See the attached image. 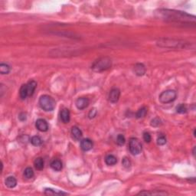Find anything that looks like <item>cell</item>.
Listing matches in <instances>:
<instances>
[{"label":"cell","mask_w":196,"mask_h":196,"mask_svg":"<svg viewBox=\"0 0 196 196\" xmlns=\"http://www.w3.org/2000/svg\"><path fill=\"white\" fill-rule=\"evenodd\" d=\"M23 175H24V177L26 178L27 179H30L34 176V171L31 167H28L25 169Z\"/></svg>","instance_id":"cell-22"},{"label":"cell","mask_w":196,"mask_h":196,"mask_svg":"<svg viewBox=\"0 0 196 196\" xmlns=\"http://www.w3.org/2000/svg\"><path fill=\"white\" fill-rule=\"evenodd\" d=\"M39 105L45 111H52L55 108V101L49 95H42L39 98Z\"/></svg>","instance_id":"cell-4"},{"label":"cell","mask_w":196,"mask_h":196,"mask_svg":"<svg viewBox=\"0 0 196 196\" xmlns=\"http://www.w3.org/2000/svg\"><path fill=\"white\" fill-rule=\"evenodd\" d=\"M6 185L9 189H13L17 185V180L14 176H9L6 179Z\"/></svg>","instance_id":"cell-14"},{"label":"cell","mask_w":196,"mask_h":196,"mask_svg":"<svg viewBox=\"0 0 196 196\" xmlns=\"http://www.w3.org/2000/svg\"><path fill=\"white\" fill-rule=\"evenodd\" d=\"M125 141H126L125 137H124V136L122 135V134H119V135L117 136V137H116V143H117V145H119V146H123V145H124Z\"/></svg>","instance_id":"cell-27"},{"label":"cell","mask_w":196,"mask_h":196,"mask_svg":"<svg viewBox=\"0 0 196 196\" xmlns=\"http://www.w3.org/2000/svg\"><path fill=\"white\" fill-rule=\"evenodd\" d=\"M71 134H72L73 137L76 140H79L82 137L83 134H82L81 130L78 127V126H73L71 128Z\"/></svg>","instance_id":"cell-16"},{"label":"cell","mask_w":196,"mask_h":196,"mask_svg":"<svg viewBox=\"0 0 196 196\" xmlns=\"http://www.w3.org/2000/svg\"><path fill=\"white\" fill-rule=\"evenodd\" d=\"M93 142L90 139H84L80 141V147L84 151H89L93 148Z\"/></svg>","instance_id":"cell-10"},{"label":"cell","mask_w":196,"mask_h":196,"mask_svg":"<svg viewBox=\"0 0 196 196\" xmlns=\"http://www.w3.org/2000/svg\"><path fill=\"white\" fill-rule=\"evenodd\" d=\"M122 164L123 167H125L126 169H129V168L130 167V166H131V162H130V159L127 158V157H124V158L123 159Z\"/></svg>","instance_id":"cell-28"},{"label":"cell","mask_w":196,"mask_h":196,"mask_svg":"<svg viewBox=\"0 0 196 196\" xmlns=\"http://www.w3.org/2000/svg\"><path fill=\"white\" fill-rule=\"evenodd\" d=\"M160 124H161V121H160V120L159 118H155L151 121V126H155V127L159 126Z\"/></svg>","instance_id":"cell-31"},{"label":"cell","mask_w":196,"mask_h":196,"mask_svg":"<svg viewBox=\"0 0 196 196\" xmlns=\"http://www.w3.org/2000/svg\"><path fill=\"white\" fill-rule=\"evenodd\" d=\"M105 162H106L107 165H108V166H113V165L116 164V162H117V159L113 155H107L106 156V158H105Z\"/></svg>","instance_id":"cell-17"},{"label":"cell","mask_w":196,"mask_h":196,"mask_svg":"<svg viewBox=\"0 0 196 196\" xmlns=\"http://www.w3.org/2000/svg\"><path fill=\"white\" fill-rule=\"evenodd\" d=\"M11 70V67L7 64L2 63L0 65V73L2 74H8Z\"/></svg>","instance_id":"cell-21"},{"label":"cell","mask_w":196,"mask_h":196,"mask_svg":"<svg viewBox=\"0 0 196 196\" xmlns=\"http://www.w3.org/2000/svg\"><path fill=\"white\" fill-rule=\"evenodd\" d=\"M157 45L160 47L166 48H186L188 43L183 41L174 40V39H161L157 42Z\"/></svg>","instance_id":"cell-3"},{"label":"cell","mask_w":196,"mask_h":196,"mask_svg":"<svg viewBox=\"0 0 196 196\" xmlns=\"http://www.w3.org/2000/svg\"><path fill=\"white\" fill-rule=\"evenodd\" d=\"M166 143V138L164 136H160L157 139V144L159 146H163Z\"/></svg>","instance_id":"cell-29"},{"label":"cell","mask_w":196,"mask_h":196,"mask_svg":"<svg viewBox=\"0 0 196 196\" xmlns=\"http://www.w3.org/2000/svg\"><path fill=\"white\" fill-rule=\"evenodd\" d=\"M51 167L53 170L57 172H59L62 169V162L59 159H54L51 162Z\"/></svg>","instance_id":"cell-15"},{"label":"cell","mask_w":196,"mask_h":196,"mask_svg":"<svg viewBox=\"0 0 196 196\" xmlns=\"http://www.w3.org/2000/svg\"><path fill=\"white\" fill-rule=\"evenodd\" d=\"M129 149L133 155H139L142 151V144L136 138H131L129 142Z\"/></svg>","instance_id":"cell-6"},{"label":"cell","mask_w":196,"mask_h":196,"mask_svg":"<svg viewBox=\"0 0 196 196\" xmlns=\"http://www.w3.org/2000/svg\"><path fill=\"white\" fill-rule=\"evenodd\" d=\"M195 149H196V147L195 146L194 147V149H193V155H194V156H195Z\"/></svg>","instance_id":"cell-34"},{"label":"cell","mask_w":196,"mask_h":196,"mask_svg":"<svg viewBox=\"0 0 196 196\" xmlns=\"http://www.w3.org/2000/svg\"><path fill=\"white\" fill-rule=\"evenodd\" d=\"M60 116H61V120H62V122L65 123H69L70 119V114L68 109L66 108L63 109V110L61 111Z\"/></svg>","instance_id":"cell-12"},{"label":"cell","mask_w":196,"mask_h":196,"mask_svg":"<svg viewBox=\"0 0 196 196\" xmlns=\"http://www.w3.org/2000/svg\"><path fill=\"white\" fill-rule=\"evenodd\" d=\"M26 113H21L20 114H19V119L21 121H25V120H26Z\"/></svg>","instance_id":"cell-33"},{"label":"cell","mask_w":196,"mask_h":196,"mask_svg":"<svg viewBox=\"0 0 196 196\" xmlns=\"http://www.w3.org/2000/svg\"><path fill=\"white\" fill-rule=\"evenodd\" d=\"M177 97V93L174 90H166L162 92L159 97V101L162 103H169L173 102Z\"/></svg>","instance_id":"cell-5"},{"label":"cell","mask_w":196,"mask_h":196,"mask_svg":"<svg viewBox=\"0 0 196 196\" xmlns=\"http://www.w3.org/2000/svg\"><path fill=\"white\" fill-rule=\"evenodd\" d=\"M27 86V90H28V94H29V97L30 96H32L33 93H34V90L36 89L37 87V83L34 80H30L26 84Z\"/></svg>","instance_id":"cell-13"},{"label":"cell","mask_w":196,"mask_h":196,"mask_svg":"<svg viewBox=\"0 0 196 196\" xmlns=\"http://www.w3.org/2000/svg\"><path fill=\"white\" fill-rule=\"evenodd\" d=\"M31 143L34 146H39L42 144V140L40 137L38 136H34L32 137L31 139Z\"/></svg>","instance_id":"cell-24"},{"label":"cell","mask_w":196,"mask_h":196,"mask_svg":"<svg viewBox=\"0 0 196 196\" xmlns=\"http://www.w3.org/2000/svg\"><path fill=\"white\" fill-rule=\"evenodd\" d=\"M45 194L48 195H67V193L52 189H45Z\"/></svg>","instance_id":"cell-19"},{"label":"cell","mask_w":196,"mask_h":196,"mask_svg":"<svg viewBox=\"0 0 196 196\" xmlns=\"http://www.w3.org/2000/svg\"><path fill=\"white\" fill-rule=\"evenodd\" d=\"M35 126L39 131L46 132L48 130V124L45 120L44 119H38L36 120Z\"/></svg>","instance_id":"cell-9"},{"label":"cell","mask_w":196,"mask_h":196,"mask_svg":"<svg viewBox=\"0 0 196 196\" xmlns=\"http://www.w3.org/2000/svg\"><path fill=\"white\" fill-rule=\"evenodd\" d=\"M146 113H147L146 107H141L140 109H139V111H137L136 113V117L137 119L143 118V117H144V116H146Z\"/></svg>","instance_id":"cell-23"},{"label":"cell","mask_w":196,"mask_h":196,"mask_svg":"<svg viewBox=\"0 0 196 196\" xmlns=\"http://www.w3.org/2000/svg\"><path fill=\"white\" fill-rule=\"evenodd\" d=\"M120 90L116 88H113L111 90L110 93H109V101L112 103H116L120 99Z\"/></svg>","instance_id":"cell-7"},{"label":"cell","mask_w":196,"mask_h":196,"mask_svg":"<svg viewBox=\"0 0 196 196\" xmlns=\"http://www.w3.org/2000/svg\"><path fill=\"white\" fill-rule=\"evenodd\" d=\"M143 139H144L146 143H150L151 140H152V137H151L150 133H148V132H145V133H143Z\"/></svg>","instance_id":"cell-30"},{"label":"cell","mask_w":196,"mask_h":196,"mask_svg":"<svg viewBox=\"0 0 196 196\" xmlns=\"http://www.w3.org/2000/svg\"><path fill=\"white\" fill-rule=\"evenodd\" d=\"M97 115V110L95 108H93L92 110H90L89 112V114H88V116H89L90 119L94 118Z\"/></svg>","instance_id":"cell-32"},{"label":"cell","mask_w":196,"mask_h":196,"mask_svg":"<svg viewBox=\"0 0 196 196\" xmlns=\"http://www.w3.org/2000/svg\"><path fill=\"white\" fill-rule=\"evenodd\" d=\"M139 195H168V193L163 192H141Z\"/></svg>","instance_id":"cell-26"},{"label":"cell","mask_w":196,"mask_h":196,"mask_svg":"<svg viewBox=\"0 0 196 196\" xmlns=\"http://www.w3.org/2000/svg\"><path fill=\"white\" fill-rule=\"evenodd\" d=\"M159 17L166 21L182 23H195V17L186 12L170 9H159L157 12Z\"/></svg>","instance_id":"cell-1"},{"label":"cell","mask_w":196,"mask_h":196,"mask_svg":"<svg viewBox=\"0 0 196 196\" xmlns=\"http://www.w3.org/2000/svg\"><path fill=\"white\" fill-rule=\"evenodd\" d=\"M19 94H20V97L22 100L26 99L27 97H29L28 94V90H27V86L26 84H23L20 88V91H19Z\"/></svg>","instance_id":"cell-20"},{"label":"cell","mask_w":196,"mask_h":196,"mask_svg":"<svg viewBox=\"0 0 196 196\" xmlns=\"http://www.w3.org/2000/svg\"><path fill=\"white\" fill-rule=\"evenodd\" d=\"M133 71L137 76H143L146 73V67H145L143 64L138 63L135 65V66L133 67Z\"/></svg>","instance_id":"cell-11"},{"label":"cell","mask_w":196,"mask_h":196,"mask_svg":"<svg viewBox=\"0 0 196 196\" xmlns=\"http://www.w3.org/2000/svg\"><path fill=\"white\" fill-rule=\"evenodd\" d=\"M90 101L88 97H79L76 101V107L78 110H84L88 107Z\"/></svg>","instance_id":"cell-8"},{"label":"cell","mask_w":196,"mask_h":196,"mask_svg":"<svg viewBox=\"0 0 196 196\" xmlns=\"http://www.w3.org/2000/svg\"><path fill=\"white\" fill-rule=\"evenodd\" d=\"M176 112L179 113H185L187 112V107L185 104L180 103L176 107Z\"/></svg>","instance_id":"cell-25"},{"label":"cell","mask_w":196,"mask_h":196,"mask_svg":"<svg viewBox=\"0 0 196 196\" xmlns=\"http://www.w3.org/2000/svg\"><path fill=\"white\" fill-rule=\"evenodd\" d=\"M112 65V61L110 57H103L97 59L93 63L91 68L96 72H101L108 70Z\"/></svg>","instance_id":"cell-2"},{"label":"cell","mask_w":196,"mask_h":196,"mask_svg":"<svg viewBox=\"0 0 196 196\" xmlns=\"http://www.w3.org/2000/svg\"><path fill=\"white\" fill-rule=\"evenodd\" d=\"M44 160L43 159L41 158V157H38V158L35 159L34 162V166L35 167L37 170H42L44 169Z\"/></svg>","instance_id":"cell-18"}]
</instances>
